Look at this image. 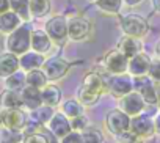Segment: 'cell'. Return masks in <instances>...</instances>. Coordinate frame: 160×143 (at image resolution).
I'll return each instance as SVG.
<instances>
[{"instance_id":"18","label":"cell","mask_w":160,"mask_h":143,"mask_svg":"<svg viewBox=\"0 0 160 143\" xmlns=\"http://www.w3.org/2000/svg\"><path fill=\"white\" fill-rule=\"evenodd\" d=\"M52 39L47 35L46 30L41 28H33L32 30V49L39 52V54H47L52 47Z\"/></svg>"},{"instance_id":"17","label":"cell","mask_w":160,"mask_h":143,"mask_svg":"<svg viewBox=\"0 0 160 143\" xmlns=\"http://www.w3.org/2000/svg\"><path fill=\"white\" fill-rule=\"evenodd\" d=\"M22 24H24V19L13 10L0 14V33H3V35H10Z\"/></svg>"},{"instance_id":"24","label":"cell","mask_w":160,"mask_h":143,"mask_svg":"<svg viewBox=\"0 0 160 143\" xmlns=\"http://www.w3.org/2000/svg\"><path fill=\"white\" fill-rule=\"evenodd\" d=\"M5 80V88L8 90H16V91H21L25 85H27V74L25 71L19 69L16 73H13L11 76H8Z\"/></svg>"},{"instance_id":"21","label":"cell","mask_w":160,"mask_h":143,"mask_svg":"<svg viewBox=\"0 0 160 143\" xmlns=\"http://www.w3.org/2000/svg\"><path fill=\"white\" fill-rule=\"evenodd\" d=\"M0 107H3V109H22L24 101H22L21 91L5 88L0 93Z\"/></svg>"},{"instance_id":"32","label":"cell","mask_w":160,"mask_h":143,"mask_svg":"<svg viewBox=\"0 0 160 143\" xmlns=\"http://www.w3.org/2000/svg\"><path fill=\"white\" fill-rule=\"evenodd\" d=\"M122 0H98L96 5L99 10H102L104 13H108V14H118L121 7H122Z\"/></svg>"},{"instance_id":"9","label":"cell","mask_w":160,"mask_h":143,"mask_svg":"<svg viewBox=\"0 0 160 143\" xmlns=\"http://www.w3.org/2000/svg\"><path fill=\"white\" fill-rule=\"evenodd\" d=\"M91 33V22L85 18L74 16L68 19V36L71 41H83Z\"/></svg>"},{"instance_id":"30","label":"cell","mask_w":160,"mask_h":143,"mask_svg":"<svg viewBox=\"0 0 160 143\" xmlns=\"http://www.w3.org/2000/svg\"><path fill=\"white\" fill-rule=\"evenodd\" d=\"M138 93L143 96V99L148 105H157V87H155L154 80H149L144 87H141L138 90Z\"/></svg>"},{"instance_id":"2","label":"cell","mask_w":160,"mask_h":143,"mask_svg":"<svg viewBox=\"0 0 160 143\" xmlns=\"http://www.w3.org/2000/svg\"><path fill=\"white\" fill-rule=\"evenodd\" d=\"M130 120L132 116L127 115L126 112H122L119 107L115 110H110L105 116V127L112 135H119L124 134L127 130H130Z\"/></svg>"},{"instance_id":"4","label":"cell","mask_w":160,"mask_h":143,"mask_svg":"<svg viewBox=\"0 0 160 143\" xmlns=\"http://www.w3.org/2000/svg\"><path fill=\"white\" fill-rule=\"evenodd\" d=\"M44 30L47 32V35L50 36V39L58 44V46H63L66 41H68V19L64 16H53L50 18L46 25H44Z\"/></svg>"},{"instance_id":"27","label":"cell","mask_w":160,"mask_h":143,"mask_svg":"<svg viewBox=\"0 0 160 143\" xmlns=\"http://www.w3.org/2000/svg\"><path fill=\"white\" fill-rule=\"evenodd\" d=\"M25 132L24 130H14L3 127L0 129V143H24Z\"/></svg>"},{"instance_id":"46","label":"cell","mask_w":160,"mask_h":143,"mask_svg":"<svg viewBox=\"0 0 160 143\" xmlns=\"http://www.w3.org/2000/svg\"><path fill=\"white\" fill-rule=\"evenodd\" d=\"M93 2H98V0H93Z\"/></svg>"},{"instance_id":"36","label":"cell","mask_w":160,"mask_h":143,"mask_svg":"<svg viewBox=\"0 0 160 143\" xmlns=\"http://www.w3.org/2000/svg\"><path fill=\"white\" fill-rule=\"evenodd\" d=\"M148 76H149L155 84H160V58L151 61V66H149V71H148Z\"/></svg>"},{"instance_id":"42","label":"cell","mask_w":160,"mask_h":143,"mask_svg":"<svg viewBox=\"0 0 160 143\" xmlns=\"http://www.w3.org/2000/svg\"><path fill=\"white\" fill-rule=\"evenodd\" d=\"M122 2L127 5V7H135V5H138V3H141L143 0H122Z\"/></svg>"},{"instance_id":"12","label":"cell","mask_w":160,"mask_h":143,"mask_svg":"<svg viewBox=\"0 0 160 143\" xmlns=\"http://www.w3.org/2000/svg\"><path fill=\"white\" fill-rule=\"evenodd\" d=\"M30 115H27L22 109H5V127L14 130H24Z\"/></svg>"},{"instance_id":"41","label":"cell","mask_w":160,"mask_h":143,"mask_svg":"<svg viewBox=\"0 0 160 143\" xmlns=\"http://www.w3.org/2000/svg\"><path fill=\"white\" fill-rule=\"evenodd\" d=\"M5 127V109L0 107V129Z\"/></svg>"},{"instance_id":"5","label":"cell","mask_w":160,"mask_h":143,"mask_svg":"<svg viewBox=\"0 0 160 143\" xmlns=\"http://www.w3.org/2000/svg\"><path fill=\"white\" fill-rule=\"evenodd\" d=\"M107 91L116 98H121V96L133 91V77L127 73L110 74L107 77Z\"/></svg>"},{"instance_id":"39","label":"cell","mask_w":160,"mask_h":143,"mask_svg":"<svg viewBox=\"0 0 160 143\" xmlns=\"http://www.w3.org/2000/svg\"><path fill=\"white\" fill-rule=\"evenodd\" d=\"M11 7H10V0H0V14L2 13H7L10 11Z\"/></svg>"},{"instance_id":"33","label":"cell","mask_w":160,"mask_h":143,"mask_svg":"<svg viewBox=\"0 0 160 143\" xmlns=\"http://www.w3.org/2000/svg\"><path fill=\"white\" fill-rule=\"evenodd\" d=\"M82 134H83L85 143H105L102 132H101L99 129H96V127H90V126H88Z\"/></svg>"},{"instance_id":"35","label":"cell","mask_w":160,"mask_h":143,"mask_svg":"<svg viewBox=\"0 0 160 143\" xmlns=\"http://www.w3.org/2000/svg\"><path fill=\"white\" fill-rule=\"evenodd\" d=\"M116 141L118 143H143V138L138 137L137 134H133L132 130H127L124 134L116 135Z\"/></svg>"},{"instance_id":"22","label":"cell","mask_w":160,"mask_h":143,"mask_svg":"<svg viewBox=\"0 0 160 143\" xmlns=\"http://www.w3.org/2000/svg\"><path fill=\"white\" fill-rule=\"evenodd\" d=\"M42 102L46 105H50V107H57L60 102H61V90L60 87H57L55 84H47L42 90Z\"/></svg>"},{"instance_id":"23","label":"cell","mask_w":160,"mask_h":143,"mask_svg":"<svg viewBox=\"0 0 160 143\" xmlns=\"http://www.w3.org/2000/svg\"><path fill=\"white\" fill-rule=\"evenodd\" d=\"M27 74V85L30 87H35V88H44L47 84H49V77L46 76L44 69L42 68H38V69H32L28 71Z\"/></svg>"},{"instance_id":"45","label":"cell","mask_w":160,"mask_h":143,"mask_svg":"<svg viewBox=\"0 0 160 143\" xmlns=\"http://www.w3.org/2000/svg\"><path fill=\"white\" fill-rule=\"evenodd\" d=\"M155 54H157V58H160V41H158V44L155 47Z\"/></svg>"},{"instance_id":"10","label":"cell","mask_w":160,"mask_h":143,"mask_svg":"<svg viewBox=\"0 0 160 143\" xmlns=\"http://www.w3.org/2000/svg\"><path fill=\"white\" fill-rule=\"evenodd\" d=\"M71 64L63 60V58H49L46 60V63L42 64V69H44V73L46 76L49 77V82H57L60 79H63L66 74H68V71H69Z\"/></svg>"},{"instance_id":"3","label":"cell","mask_w":160,"mask_h":143,"mask_svg":"<svg viewBox=\"0 0 160 143\" xmlns=\"http://www.w3.org/2000/svg\"><path fill=\"white\" fill-rule=\"evenodd\" d=\"M121 30L124 32V35L143 38L149 30V24L143 16L132 13V14H126L124 18H121Z\"/></svg>"},{"instance_id":"40","label":"cell","mask_w":160,"mask_h":143,"mask_svg":"<svg viewBox=\"0 0 160 143\" xmlns=\"http://www.w3.org/2000/svg\"><path fill=\"white\" fill-rule=\"evenodd\" d=\"M154 123H155V134H158V135H160V112L155 115Z\"/></svg>"},{"instance_id":"6","label":"cell","mask_w":160,"mask_h":143,"mask_svg":"<svg viewBox=\"0 0 160 143\" xmlns=\"http://www.w3.org/2000/svg\"><path fill=\"white\" fill-rule=\"evenodd\" d=\"M146 102H144V99H143V96L138 93V91H130V93H127V94H124V96H121L119 98V102H118V107L122 110V112H126L127 115H130V116H135V115H138V113H143L144 112V109H146Z\"/></svg>"},{"instance_id":"37","label":"cell","mask_w":160,"mask_h":143,"mask_svg":"<svg viewBox=\"0 0 160 143\" xmlns=\"http://www.w3.org/2000/svg\"><path fill=\"white\" fill-rule=\"evenodd\" d=\"M60 143H85L83 134L78 132V130H71L66 137H63L60 140Z\"/></svg>"},{"instance_id":"34","label":"cell","mask_w":160,"mask_h":143,"mask_svg":"<svg viewBox=\"0 0 160 143\" xmlns=\"http://www.w3.org/2000/svg\"><path fill=\"white\" fill-rule=\"evenodd\" d=\"M71 124H72V130H78V132H83L87 127H88V118L85 113H80L78 116L72 118L71 120Z\"/></svg>"},{"instance_id":"43","label":"cell","mask_w":160,"mask_h":143,"mask_svg":"<svg viewBox=\"0 0 160 143\" xmlns=\"http://www.w3.org/2000/svg\"><path fill=\"white\" fill-rule=\"evenodd\" d=\"M157 87V107L160 109V84H155Z\"/></svg>"},{"instance_id":"28","label":"cell","mask_w":160,"mask_h":143,"mask_svg":"<svg viewBox=\"0 0 160 143\" xmlns=\"http://www.w3.org/2000/svg\"><path fill=\"white\" fill-rule=\"evenodd\" d=\"M50 13V0H30L32 18H44Z\"/></svg>"},{"instance_id":"26","label":"cell","mask_w":160,"mask_h":143,"mask_svg":"<svg viewBox=\"0 0 160 143\" xmlns=\"http://www.w3.org/2000/svg\"><path fill=\"white\" fill-rule=\"evenodd\" d=\"M53 115H55L53 107L46 105V104H42L41 107H38V109H35V110L30 112V118L35 120V121H38V123H41L42 126H46V124L52 120Z\"/></svg>"},{"instance_id":"7","label":"cell","mask_w":160,"mask_h":143,"mask_svg":"<svg viewBox=\"0 0 160 143\" xmlns=\"http://www.w3.org/2000/svg\"><path fill=\"white\" fill-rule=\"evenodd\" d=\"M130 130L133 134H137L138 137L144 138H151L155 134V123L154 118H151L148 113H138L135 116H132L130 120Z\"/></svg>"},{"instance_id":"19","label":"cell","mask_w":160,"mask_h":143,"mask_svg":"<svg viewBox=\"0 0 160 143\" xmlns=\"http://www.w3.org/2000/svg\"><path fill=\"white\" fill-rule=\"evenodd\" d=\"M140 39H141V38H135V36L124 35V36L119 39L116 49H119L127 58H132V57H135L137 54H140L141 49H143V44H141Z\"/></svg>"},{"instance_id":"13","label":"cell","mask_w":160,"mask_h":143,"mask_svg":"<svg viewBox=\"0 0 160 143\" xmlns=\"http://www.w3.org/2000/svg\"><path fill=\"white\" fill-rule=\"evenodd\" d=\"M19 69H21L19 55L8 52V50L0 54V79H7L8 76H11Z\"/></svg>"},{"instance_id":"16","label":"cell","mask_w":160,"mask_h":143,"mask_svg":"<svg viewBox=\"0 0 160 143\" xmlns=\"http://www.w3.org/2000/svg\"><path fill=\"white\" fill-rule=\"evenodd\" d=\"M19 61H21V69L28 73L32 69L42 68V64L46 63V57H44V54H39V52L30 49L28 52H25L19 57Z\"/></svg>"},{"instance_id":"25","label":"cell","mask_w":160,"mask_h":143,"mask_svg":"<svg viewBox=\"0 0 160 143\" xmlns=\"http://www.w3.org/2000/svg\"><path fill=\"white\" fill-rule=\"evenodd\" d=\"M61 112H63L69 120H72V118L78 116L80 113H85V105L80 102L77 98H75V99L71 98V99H68V101L63 102V105H61Z\"/></svg>"},{"instance_id":"14","label":"cell","mask_w":160,"mask_h":143,"mask_svg":"<svg viewBox=\"0 0 160 143\" xmlns=\"http://www.w3.org/2000/svg\"><path fill=\"white\" fill-rule=\"evenodd\" d=\"M21 94H22V101H24V107L32 112L38 107H41L44 102H42V93H41V88H35V87H30V85H25L22 90H21Z\"/></svg>"},{"instance_id":"11","label":"cell","mask_w":160,"mask_h":143,"mask_svg":"<svg viewBox=\"0 0 160 143\" xmlns=\"http://www.w3.org/2000/svg\"><path fill=\"white\" fill-rule=\"evenodd\" d=\"M47 127H49L50 134L55 138H58V140H61L63 137H66L72 130L71 120L63 112H55V115L52 116V120L47 123Z\"/></svg>"},{"instance_id":"31","label":"cell","mask_w":160,"mask_h":143,"mask_svg":"<svg viewBox=\"0 0 160 143\" xmlns=\"http://www.w3.org/2000/svg\"><path fill=\"white\" fill-rule=\"evenodd\" d=\"M10 7L24 19V22L30 21V0H10Z\"/></svg>"},{"instance_id":"29","label":"cell","mask_w":160,"mask_h":143,"mask_svg":"<svg viewBox=\"0 0 160 143\" xmlns=\"http://www.w3.org/2000/svg\"><path fill=\"white\" fill-rule=\"evenodd\" d=\"M101 96H102V94H98V93H94V91L85 88L83 85H80V88H78V91H77V99L82 102L85 107H91V105H94V104L99 101Z\"/></svg>"},{"instance_id":"20","label":"cell","mask_w":160,"mask_h":143,"mask_svg":"<svg viewBox=\"0 0 160 143\" xmlns=\"http://www.w3.org/2000/svg\"><path fill=\"white\" fill-rule=\"evenodd\" d=\"M82 85L98 94H102L104 91H107V76H102L99 73H88L83 77Z\"/></svg>"},{"instance_id":"1","label":"cell","mask_w":160,"mask_h":143,"mask_svg":"<svg viewBox=\"0 0 160 143\" xmlns=\"http://www.w3.org/2000/svg\"><path fill=\"white\" fill-rule=\"evenodd\" d=\"M32 27L28 24H22L14 32L7 35L5 38V47L8 52H13L16 55H22L32 49Z\"/></svg>"},{"instance_id":"44","label":"cell","mask_w":160,"mask_h":143,"mask_svg":"<svg viewBox=\"0 0 160 143\" xmlns=\"http://www.w3.org/2000/svg\"><path fill=\"white\" fill-rule=\"evenodd\" d=\"M154 2V7H155V10H158L160 11V0H152Z\"/></svg>"},{"instance_id":"38","label":"cell","mask_w":160,"mask_h":143,"mask_svg":"<svg viewBox=\"0 0 160 143\" xmlns=\"http://www.w3.org/2000/svg\"><path fill=\"white\" fill-rule=\"evenodd\" d=\"M24 143H50L49 137L44 135L42 132H33V134H25Z\"/></svg>"},{"instance_id":"15","label":"cell","mask_w":160,"mask_h":143,"mask_svg":"<svg viewBox=\"0 0 160 143\" xmlns=\"http://www.w3.org/2000/svg\"><path fill=\"white\" fill-rule=\"evenodd\" d=\"M151 61L152 60L149 58V55L140 52L135 57L129 58V69H127V73L130 76H146L148 71H149V66H151Z\"/></svg>"},{"instance_id":"8","label":"cell","mask_w":160,"mask_h":143,"mask_svg":"<svg viewBox=\"0 0 160 143\" xmlns=\"http://www.w3.org/2000/svg\"><path fill=\"white\" fill-rule=\"evenodd\" d=\"M104 66L108 74H124L129 69V58L119 49H113L104 57Z\"/></svg>"}]
</instances>
